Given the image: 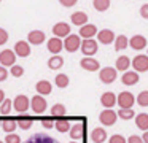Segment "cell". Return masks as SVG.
<instances>
[{"label": "cell", "instance_id": "1", "mask_svg": "<svg viewBox=\"0 0 148 143\" xmlns=\"http://www.w3.org/2000/svg\"><path fill=\"white\" fill-rule=\"evenodd\" d=\"M81 48V37L77 34H70L64 40V49H67L69 53H75L77 49Z\"/></svg>", "mask_w": 148, "mask_h": 143}, {"label": "cell", "instance_id": "2", "mask_svg": "<svg viewBox=\"0 0 148 143\" xmlns=\"http://www.w3.org/2000/svg\"><path fill=\"white\" fill-rule=\"evenodd\" d=\"M97 48H99V43H97L94 38H89V40H83L81 41V53L86 57H91L97 53Z\"/></svg>", "mask_w": 148, "mask_h": 143}, {"label": "cell", "instance_id": "3", "mask_svg": "<svg viewBox=\"0 0 148 143\" xmlns=\"http://www.w3.org/2000/svg\"><path fill=\"white\" fill-rule=\"evenodd\" d=\"M30 108L35 114H43L46 110V100L43 95H34L32 100H30Z\"/></svg>", "mask_w": 148, "mask_h": 143}, {"label": "cell", "instance_id": "4", "mask_svg": "<svg viewBox=\"0 0 148 143\" xmlns=\"http://www.w3.org/2000/svg\"><path fill=\"white\" fill-rule=\"evenodd\" d=\"M29 107H30V100H29V97L24 95V94L18 95V97L13 100V108L18 111V113H21V114L26 113V111L29 110Z\"/></svg>", "mask_w": 148, "mask_h": 143}, {"label": "cell", "instance_id": "5", "mask_svg": "<svg viewBox=\"0 0 148 143\" xmlns=\"http://www.w3.org/2000/svg\"><path fill=\"white\" fill-rule=\"evenodd\" d=\"M16 53H14L13 49H3L2 53H0V65L3 67H13L16 65Z\"/></svg>", "mask_w": 148, "mask_h": 143}, {"label": "cell", "instance_id": "6", "mask_svg": "<svg viewBox=\"0 0 148 143\" xmlns=\"http://www.w3.org/2000/svg\"><path fill=\"white\" fill-rule=\"evenodd\" d=\"M116 76H118V72H116V68H113V67H105V68H100V72H99L100 81L105 83V84L113 83L116 79Z\"/></svg>", "mask_w": 148, "mask_h": 143}, {"label": "cell", "instance_id": "7", "mask_svg": "<svg viewBox=\"0 0 148 143\" xmlns=\"http://www.w3.org/2000/svg\"><path fill=\"white\" fill-rule=\"evenodd\" d=\"M118 119V114L112 110V108H105L102 113L99 114V121L103 124V126H113Z\"/></svg>", "mask_w": 148, "mask_h": 143}, {"label": "cell", "instance_id": "8", "mask_svg": "<svg viewBox=\"0 0 148 143\" xmlns=\"http://www.w3.org/2000/svg\"><path fill=\"white\" fill-rule=\"evenodd\" d=\"M132 67H134L135 72H148V56L143 54H138L132 59Z\"/></svg>", "mask_w": 148, "mask_h": 143}, {"label": "cell", "instance_id": "9", "mask_svg": "<svg viewBox=\"0 0 148 143\" xmlns=\"http://www.w3.org/2000/svg\"><path fill=\"white\" fill-rule=\"evenodd\" d=\"M53 34L58 38H67L70 35V25L67 22H58L53 25Z\"/></svg>", "mask_w": 148, "mask_h": 143}, {"label": "cell", "instance_id": "10", "mask_svg": "<svg viewBox=\"0 0 148 143\" xmlns=\"http://www.w3.org/2000/svg\"><path fill=\"white\" fill-rule=\"evenodd\" d=\"M134 102H135L134 94H131V92H127V91L121 92V94L118 95V105L121 108H132Z\"/></svg>", "mask_w": 148, "mask_h": 143}, {"label": "cell", "instance_id": "11", "mask_svg": "<svg viewBox=\"0 0 148 143\" xmlns=\"http://www.w3.org/2000/svg\"><path fill=\"white\" fill-rule=\"evenodd\" d=\"M48 51L51 54H59L61 53L62 49H64V40H62V38H58V37H53V38H49L48 40Z\"/></svg>", "mask_w": 148, "mask_h": 143}, {"label": "cell", "instance_id": "12", "mask_svg": "<svg viewBox=\"0 0 148 143\" xmlns=\"http://www.w3.org/2000/svg\"><path fill=\"white\" fill-rule=\"evenodd\" d=\"M116 38H115V34H113V30H110V29H103V30H99L97 32V41L102 44H110L113 43Z\"/></svg>", "mask_w": 148, "mask_h": 143}, {"label": "cell", "instance_id": "13", "mask_svg": "<svg viewBox=\"0 0 148 143\" xmlns=\"http://www.w3.org/2000/svg\"><path fill=\"white\" fill-rule=\"evenodd\" d=\"M14 53H16L18 57H27L30 54V43L29 41H24V40H19L16 44H14Z\"/></svg>", "mask_w": 148, "mask_h": 143}, {"label": "cell", "instance_id": "14", "mask_svg": "<svg viewBox=\"0 0 148 143\" xmlns=\"http://www.w3.org/2000/svg\"><path fill=\"white\" fill-rule=\"evenodd\" d=\"M81 68L88 70V72H96V70L100 68V64L97 59H94V57H83L80 62Z\"/></svg>", "mask_w": 148, "mask_h": 143}, {"label": "cell", "instance_id": "15", "mask_svg": "<svg viewBox=\"0 0 148 143\" xmlns=\"http://www.w3.org/2000/svg\"><path fill=\"white\" fill-rule=\"evenodd\" d=\"M80 35L83 40H89V38H94V35H97V27L94 24H86L83 27H80Z\"/></svg>", "mask_w": 148, "mask_h": 143}, {"label": "cell", "instance_id": "16", "mask_svg": "<svg viewBox=\"0 0 148 143\" xmlns=\"http://www.w3.org/2000/svg\"><path fill=\"white\" fill-rule=\"evenodd\" d=\"M129 46L135 51L143 49V48L147 46V38H145L143 35H134V37H131V40H129Z\"/></svg>", "mask_w": 148, "mask_h": 143}, {"label": "cell", "instance_id": "17", "mask_svg": "<svg viewBox=\"0 0 148 143\" xmlns=\"http://www.w3.org/2000/svg\"><path fill=\"white\" fill-rule=\"evenodd\" d=\"M116 102H118V99H116V95L113 94V92H103V94L100 95V103H102V107H105V108L115 107Z\"/></svg>", "mask_w": 148, "mask_h": 143}, {"label": "cell", "instance_id": "18", "mask_svg": "<svg viewBox=\"0 0 148 143\" xmlns=\"http://www.w3.org/2000/svg\"><path fill=\"white\" fill-rule=\"evenodd\" d=\"M45 38L46 37L42 30H32L27 35V41H29L30 44H42L43 41H45Z\"/></svg>", "mask_w": 148, "mask_h": 143}, {"label": "cell", "instance_id": "19", "mask_svg": "<svg viewBox=\"0 0 148 143\" xmlns=\"http://www.w3.org/2000/svg\"><path fill=\"white\" fill-rule=\"evenodd\" d=\"M70 19H72V24L80 25V27H83V25L88 24V14L83 11H75L73 14L70 16Z\"/></svg>", "mask_w": 148, "mask_h": 143}, {"label": "cell", "instance_id": "20", "mask_svg": "<svg viewBox=\"0 0 148 143\" xmlns=\"http://www.w3.org/2000/svg\"><path fill=\"white\" fill-rule=\"evenodd\" d=\"M121 81L126 86H134L138 83V73L137 72H124L121 76Z\"/></svg>", "mask_w": 148, "mask_h": 143}, {"label": "cell", "instance_id": "21", "mask_svg": "<svg viewBox=\"0 0 148 143\" xmlns=\"http://www.w3.org/2000/svg\"><path fill=\"white\" fill-rule=\"evenodd\" d=\"M24 143H58V142L54 138H51V137L45 135V133H35Z\"/></svg>", "mask_w": 148, "mask_h": 143}, {"label": "cell", "instance_id": "22", "mask_svg": "<svg viewBox=\"0 0 148 143\" xmlns=\"http://www.w3.org/2000/svg\"><path fill=\"white\" fill-rule=\"evenodd\" d=\"M91 140H92L94 143H103L107 140L105 129H102V127H96V129L91 132Z\"/></svg>", "mask_w": 148, "mask_h": 143}, {"label": "cell", "instance_id": "23", "mask_svg": "<svg viewBox=\"0 0 148 143\" xmlns=\"http://www.w3.org/2000/svg\"><path fill=\"white\" fill-rule=\"evenodd\" d=\"M69 133H70L72 140H80L81 137L84 135V124H83V122H77V124H73Z\"/></svg>", "mask_w": 148, "mask_h": 143}, {"label": "cell", "instance_id": "24", "mask_svg": "<svg viewBox=\"0 0 148 143\" xmlns=\"http://www.w3.org/2000/svg\"><path fill=\"white\" fill-rule=\"evenodd\" d=\"M35 89H37V92H38L40 95H48V94H51L53 86H51V83H49V81L42 79V81H38L35 84Z\"/></svg>", "mask_w": 148, "mask_h": 143}, {"label": "cell", "instance_id": "25", "mask_svg": "<svg viewBox=\"0 0 148 143\" xmlns=\"http://www.w3.org/2000/svg\"><path fill=\"white\" fill-rule=\"evenodd\" d=\"M135 126L140 130L147 132L148 130V114L147 113H138L137 116H135Z\"/></svg>", "mask_w": 148, "mask_h": 143}, {"label": "cell", "instance_id": "26", "mask_svg": "<svg viewBox=\"0 0 148 143\" xmlns=\"http://www.w3.org/2000/svg\"><path fill=\"white\" fill-rule=\"evenodd\" d=\"M129 65H131V59H129L127 56H119L118 59H116L115 68H118L119 72H127Z\"/></svg>", "mask_w": 148, "mask_h": 143}, {"label": "cell", "instance_id": "27", "mask_svg": "<svg viewBox=\"0 0 148 143\" xmlns=\"http://www.w3.org/2000/svg\"><path fill=\"white\" fill-rule=\"evenodd\" d=\"M64 65V59H62V56H51L48 59V67L51 70H58V68H61V67Z\"/></svg>", "mask_w": 148, "mask_h": 143}, {"label": "cell", "instance_id": "28", "mask_svg": "<svg viewBox=\"0 0 148 143\" xmlns=\"http://www.w3.org/2000/svg\"><path fill=\"white\" fill-rule=\"evenodd\" d=\"M16 127H18V121H14V119L2 121V129H3V132H7V133H13L14 130H16Z\"/></svg>", "mask_w": 148, "mask_h": 143}, {"label": "cell", "instance_id": "29", "mask_svg": "<svg viewBox=\"0 0 148 143\" xmlns=\"http://www.w3.org/2000/svg\"><path fill=\"white\" fill-rule=\"evenodd\" d=\"M127 46H129L127 37H126V35H118L116 40H115V49L116 51H123V49H126Z\"/></svg>", "mask_w": 148, "mask_h": 143}, {"label": "cell", "instance_id": "30", "mask_svg": "<svg viewBox=\"0 0 148 143\" xmlns=\"http://www.w3.org/2000/svg\"><path fill=\"white\" fill-rule=\"evenodd\" d=\"M54 127L58 129V132H61V133H64V132H70V129H72L70 122H69L67 119H58V121L54 122Z\"/></svg>", "mask_w": 148, "mask_h": 143}, {"label": "cell", "instance_id": "31", "mask_svg": "<svg viewBox=\"0 0 148 143\" xmlns=\"http://www.w3.org/2000/svg\"><path fill=\"white\" fill-rule=\"evenodd\" d=\"M65 113H67V110H65V107L62 103H56L54 107H51L53 118H62V116H65Z\"/></svg>", "mask_w": 148, "mask_h": 143}, {"label": "cell", "instance_id": "32", "mask_svg": "<svg viewBox=\"0 0 148 143\" xmlns=\"http://www.w3.org/2000/svg\"><path fill=\"white\" fill-rule=\"evenodd\" d=\"M54 83H56V86L58 88H61V89H64V88H67L69 86V76L65 75V73H59L58 76H56V79H54Z\"/></svg>", "mask_w": 148, "mask_h": 143}, {"label": "cell", "instance_id": "33", "mask_svg": "<svg viewBox=\"0 0 148 143\" xmlns=\"http://www.w3.org/2000/svg\"><path fill=\"white\" fill-rule=\"evenodd\" d=\"M118 116L121 118V119H132L134 116H137V114L134 113V110L132 108H119L118 110Z\"/></svg>", "mask_w": 148, "mask_h": 143}, {"label": "cell", "instance_id": "34", "mask_svg": "<svg viewBox=\"0 0 148 143\" xmlns=\"http://www.w3.org/2000/svg\"><path fill=\"white\" fill-rule=\"evenodd\" d=\"M92 5L97 11H107L110 8V0H92Z\"/></svg>", "mask_w": 148, "mask_h": 143}, {"label": "cell", "instance_id": "35", "mask_svg": "<svg viewBox=\"0 0 148 143\" xmlns=\"http://www.w3.org/2000/svg\"><path fill=\"white\" fill-rule=\"evenodd\" d=\"M11 108H13V100L5 99V102L2 103V107H0V113L3 114V116H7V114L11 113Z\"/></svg>", "mask_w": 148, "mask_h": 143}, {"label": "cell", "instance_id": "36", "mask_svg": "<svg viewBox=\"0 0 148 143\" xmlns=\"http://www.w3.org/2000/svg\"><path fill=\"white\" fill-rule=\"evenodd\" d=\"M137 103L140 105V107H148V91H142L140 94L137 95Z\"/></svg>", "mask_w": 148, "mask_h": 143}, {"label": "cell", "instance_id": "37", "mask_svg": "<svg viewBox=\"0 0 148 143\" xmlns=\"http://www.w3.org/2000/svg\"><path fill=\"white\" fill-rule=\"evenodd\" d=\"M10 73L14 76V78H19V76L24 75V68H23L21 65H13V67L10 68Z\"/></svg>", "mask_w": 148, "mask_h": 143}, {"label": "cell", "instance_id": "38", "mask_svg": "<svg viewBox=\"0 0 148 143\" xmlns=\"http://www.w3.org/2000/svg\"><path fill=\"white\" fill-rule=\"evenodd\" d=\"M5 143H21V137L18 133H7Z\"/></svg>", "mask_w": 148, "mask_h": 143}, {"label": "cell", "instance_id": "39", "mask_svg": "<svg viewBox=\"0 0 148 143\" xmlns=\"http://www.w3.org/2000/svg\"><path fill=\"white\" fill-rule=\"evenodd\" d=\"M18 126L23 130H29L30 127H32V119H19L18 121Z\"/></svg>", "mask_w": 148, "mask_h": 143}, {"label": "cell", "instance_id": "40", "mask_svg": "<svg viewBox=\"0 0 148 143\" xmlns=\"http://www.w3.org/2000/svg\"><path fill=\"white\" fill-rule=\"evenodd\" d=\"M108 143H127V140H126L123 135H119V133H116V135H112V137H110Z\"/></svg>", "mask_w": 148, "mask_h": 143}, {"label": "cell", "instance_id": "41", "mask_svg": "<svg viewBox=\"0 0 148 143\" xmlns=\"http://www.w3.org/2000/svg\"><path fill=\"white\" fill-rule=\"evenodd\" d=\"M7 40H8V32L5 30V29L0 27V46L7 43Z\"/></svg>", "mask_w": 148, "mask_h": 143}, {"label": "cell", "instance_id": "42", "mask_svg": "<svg viewBox=\"0 0 148 143\" xmlns=\"http://www.w3.org/2000/svg\"><path fill=\"white\" fill-rule=\"evenodd\" d=\"M140 16L143 19H148V3H145V5L140 6Z\"/></svg>", "mask_w": 148, "mask_h": 143}, {"label": "cell", "instance_id": "43", "mask_svg": "<svg viewBox=\"0 0 148 143\" xmlns=\"http://www.w3.org/2000/svg\"><path fill=\"white\" fill-rule=\"evenodd\" d=\"M8 78V70L3 65H0V81H5Z\"/></svg>", "mask_w": 148, "mask_h": 143}, {"label": "cell", "instance_id": "44", "mask_svg": "<svg viewBox=\"0 0 148 143\" xmlns=\"http://www.w3.org/2000/svg\"><path fill=\"white\" fill-rule=\"evenodd\" d=\"M127 143H143V140H142V137H138V135H131L127 138Z\"/></svg>", "mask_w": 148, "mask_h": 143}, {"label": "cell", "instance_id": "45", "mask_svg": "<svg viewBox=\"0 0 148 143\" xmlns=\"http://www.w3.org/2000/svg\"><path fill=\"white\" fill-rule=\"evenodd\" d=\"M78 0H59V3H61V5H64V6H73L75 3H77Z\"/></svg>", "mask_w": 148, "mask_h": 143}, {"label": "cell", "instance_id": "46", "mask_svg": "<svg viewBox=\"0 0 148 143\" xmlns=\"http://www.w3.org/2000/svg\"><path fill=\"white\" fill-rule=\"evenodd\" d=\"M42 126L45 127V129H51V127L54 126V122H53V121H49V119H43L42 121Z\"/></svg>", "mask_w": 148, "mask_h": 143}, {"label": "cell", "instance_id": "47", "mask_svg": "<svg viewBox=\"0 0 148 143\" xmlns=\"http://www.w3.org/2000/svg\"><path fill=\"white\" fill-rule=\"evenodd\" d=\"M3 102H5V92L2 91V89H0V105L3 103Z\"/></svg>", "mask_w": 148, "mask_h": 143}, {"label": "cell", "instance_id": "48", "mask_svg": "<svg viewBox=\"0 0 148 143\" xmlns=\"http://www.w3.org/2000/svg\"><path fill=\"white\" fill-rule=\"evenodd\" d=\"M142 140H143V143H148V130H147V132H143V137H142Z\"/></svg>", "mask_w": 148, "mask_h": 143}, {"label": "cell", "instance_id": "49", "mask_svg": "<svg viewBox=\"0 0 148 143\" xmlns=\"http://www.w3.org/2000/svg\"><path fill=\"white\" fill-rule=\"evenodd\" d=\"M70 143H77V142H70Z\"/></svg>", "mask_w": 148, "mask_h": 143}, {"label": "cell", "instance_id": "50", "mask_svg": "<svg viewBox=\"0 0 148 143\" xmlns=\"http://www.w3.org/2000/svg\"><path fill=\"white\" fill-rule=\"evenodd\" d=\"M0 143H3V142H0Z\"/></svg>", "mask_w": 148, "mask_h": 143}, {"label": "cell", "instance_id": "51", "mask_svg": "<svg viewBox=\"0 0 148 143\" xmlns=\"http://www.w3.org/2000/svg\"><path fill=\"white\" fill-rule=\"evenodd\" d=\"M0 2H2V0H0Z\"/></svg>", "mask_w": 148, "mask_h": 143}, {"label": "cell", "instance_id": "52", "mask_svg": "<svg viewBox=\"0 0 148 143\" xmlns=\"http://www.w3.org/2000/svg\"><path fill=\"white\" fill-rule=\"evenodd\" d=\"M147 56H148V54H147Z\"/></svg>", "mask_w": 148, "mask_h": 143}]
</instances>
